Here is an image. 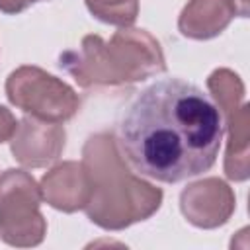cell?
I'll return each instance as SVG.
<instances>
[{
	"instance_id": "obj_1",
	"label": "cell",
	"mask_w": 250,
	"mask_h": 250,
	"mask_svg": "<svg viewBox=\"0 0 250 250\" xmlns=\"http://www.w3.org/2000/svg\"><path fill=\"white\" fill-rule=\"evenodd\" d=\"M223 115L195 84L162 78L135 96L119 123V143L133 168L176 184L207 172L221 148Z\"/></svg>"
},
{
	"instance_id": "obj_2",
	"label": "cell",
	"mask_w": 250,
	"mask_h": 250,
	"mask_svg": "<svg viewBox=\"0 0 250 250\" xmlns=\"http://www.w3.org/2000/svg\"><path fill=\"white\" fill-rule=\"evenodd\" d=\"M82 166L90 180L88 219L105 230H121L148 219L162 203V189L133 176L123 162L115 137L98 133L82 148Z\"/></svg>"
},
{
	"instance_id": "obj_5",
	"label": "cell",
	"mask_w": 250,
	"mask_h": 250,
	"mask_svg": "<svg viewBox=\"0 0 250 250\" xmlns=\"http://www.w3.org/2000/svg\"><path fill=\"white\" fill-rule=\"evenodd\" d=\"M6 96L10 104L23 113L49 123H62L74 117L80 107L76 92L66 82L29 64L10 72Z\"/></svg>"
},
{
	"instance_id": "obj_13",
	"label": "cell",
	"mask_w": 250,
	"mask_h": 250,
	"mask_svg": "<svg viewBox=\"0 0 250 250\" xmlns=\"http://www.w3.org/2000/svg\"><path fill=\"white\" fill-rule=\"evenodd\" d=\"M35 2H41V0H0V12L14 16V14H20V12L27 10Z\"/></svg>"
},
{
	"instance_id": "obj_12",
	"label": "cell",
	"mask_w": 250,
	"mask_h": 250,
	"mask_svg": "<svg viewBox=\"0 0 250 250\" xmlns=\"http://www.w3.org/2000/svg\"><path fill=\"white\" fill-rule=\"evenodd\" d=\"M16 127H18V121L12 115V111L6 109L4 105H0V143L10 141L14 131H16Z\"/></svg>"
},
{
	"instance_id": "obj_9",
	"label": "cell",
	"mask_w": 250,
	"mask_h": 250,
	"mask_svg": "<svg viewBox=\"0 0 250 250\" xmlns=\"http://www.w3.org/2000/svg\"><path fill=\"white\" fill-rule=\"evenodd\" d=\"M41 197L55 209L74 213L90 199V180L82 162H61L41 180Z\"/></svg>"
},
{
	"instance_id": "obj_11",
	"label": "cell",
	"mask_w": 250,
	"mask_h": 250,
	"mask_svg": "<svg viewBox=\"0 0 250 250\" xmlns=\"http://www.w3.org/2000/svg\"><path fill=\"white\" fill-rule=\"evenodd\" d=\"M94 18L104 23L129 27L139 16V0H86Z\"/></svg>"
},
{
	"instance_id": "obj_8",
	"label": "cell",
	"mask_w": 250,
	"mask_h": 250,
	"mask_svg": "<svg viewBox=\"0 0 250 250\" xmlns=\"http://www.w3.org/2000/svg\"><path fill=\"white\" fill-rule=\"evenodd\" d=\"M62 125L25 117L12 135V154L25 168H43L55 162L64 148Z\"/></svg>"
},
{
	"instance_id": "obj_4",
	"label": "cell",
	"mask_w": 250,
	"mask_h": 250,
	"mask_svg": "<svg viewBox=\"0 0 250 250\" xmlns=\"http://www.w3.org/2000/svg\"><path fill=\"white\" fill-rule=\"evenodd\" d=\"M41 189L23 170H6L0 176V238L10 246H37L47 223L39 211Z\"/></svg>"
},
{
	"instance_id": "obj_3",
	"label": "cell",
	"mask_w": 250,
	"mask_h": 250,
	"mask_svg": "<svg viewBox=\"0 0 250 250\" xmlns=\"http://www.w3.org/2000/svg\"><path fill=\"white\" fill-rule=\"evenodd\" d=\"M59 66L82 88L127 86L166 70L160 43L145 29L123 27L109 41L86 35L78 49L64 51Z\"/></svg>"
},
{
	"instance_id": "obj_7",
	"label": "cell",
	"mask_w": 250,
	"mask_h": 250,
	"mask_svg": "<svg viewBox=\"0 0 250 250\" xmlns=\"http://www.w3.org/2000/svg\"><path fill=\"white\" fill-rule=\"evenodd\" d=\"M234 191L219 178L193 182L180 193V209L186 221L199 229H217L225 225L234 213Z\"/></svg>"
},
{
	"instance_id": "obj_14",
	"label": "cell",
	"mask_w": 250,
	"mask_h": 250,
	"mask_svg": "<svg viewBox=\"0 0 250 250\" xmlns=\"http://www.w3.org/2000/svg\"><path fill=\"white\" fill-rule=\"evenodd\" d=\"M230 2L236 10V16H240V18L248 16V0H230Z\"/></svg>"
},
{
	"instance_id": "obj_6",
	"label": "cell",
	"mask_w": 250,
	"mask_h": 250,
	"mask_svg": "<svg viewBox=\"0 0 250 250\" xmlns=\"http://www.w3.org/2000/svg\"><path fill=\"white\" fill-rule=\"evenodd\" d=\"M207 88L213 94L215 105L227 119L229 146L225 156V174L229 180L244 182L250 176L248 166V125L250 105L244 104V84L238 74L229 68H217L207 78Z\"/></svg>"
},
{
	"instance_id": "obj_10",
	"label": "cell",
	"mask_w": 250,
	"mask_h": 250,
	"mask_svg": "<svg viewBox=\"0 0 250 250\" xmlns=\"http://www.w3.org/2000/svg\"><path fill=\"white\" fill-rule=\"evenodd\" d=\"M236 16L230 0H189L180 14L178 29L189 39H211Z\"/></svg>"
}]
</instances>
